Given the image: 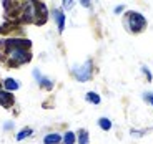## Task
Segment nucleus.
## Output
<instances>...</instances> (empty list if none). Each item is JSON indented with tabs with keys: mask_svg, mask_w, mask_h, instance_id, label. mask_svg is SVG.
<instances>
[{
	"mask_svg": "<svg viewBox=\"0 0 153 144\" xmlns=\"http://www.w3.org/2000/svg\"><path fill=\"white\" fill-rule=\"evenodd\" d=\"M143 73H145V76H146V80H148V81H152V78H153V76H152V73H150V70L148 68H146V66H143Z\"/></svg>",
	"mask_w": 153,
	"mask_h": 144,
	"instance_id": "nucleus-15",
	"label": "nucleus"
},
{
	"mask_svg": "<svg viewBox=\"0 0 153 144\" xmlns=\"http://www.w3.org/2000/svg\"><path fill=\"white\" fill-rule=\"evenodd\" d=\"M87 101H90V103H93V104H100V96L97 95L95 91H88L87 93Z\"/></svg>",
	"mask_w": 153,
	"mask_h": 144,
	"instance_id": "nucleus-9",
	"label": "nucleus"
},
{
	"mask_svg": "<svg viewBox=\"0 0 153 144\" xmlns=\"http://www.w3.org/2000/svg\"><path fill=\"white\" fill-rule=\"evenodd\" d=\"M80 4L83 5V7H87V8L90 7V2H88V0H83V2H80Z\"/></svg>",
	"mask_w": 153,
	"mask_h": 144,
	"instance_id": "nucleus-20",
	"label": "nucleus"
},
{
	"mask_svg": "<svg viewBox=\"0 0 153 144\" xmlns=\"http://www.w3.org/2000/svg\"><path fill=\"white\" fill-rule=\"evenodd\" d=\"M73 76H75L78 81L90 80V76H92V61L88 60V61H85L83 65H80V66H75V68H73Z\"/></svg>",
	"mask_w": 153,
	"mask_h": 144,
	"instance_id": "nucleus-2",
	"label": "nucleus"
},
{
	"mask_svg": "<svg viewBox=\"0 0 153 144\" xmlns=\"http://www.w3.org/2000/svg\"><path fill=\"white\" fill-rule=\"evenodd\" d=\"M75 141H76L75 133H72V131L65 133V136H63V143H65V144H75Z\"/></svg>",
	"mask_w": 153,
	"mask_h": 144,
	"instance_id": "nucleus-12",
	"label": "nucleus"
},
{
	"mask_svg": "<svg viewBox=\"0 0 153 144\" xmlns=\"http://www.w3.org/2000/svg\"><path fill=\"white\" fill-rule=\"evenodd\" d=\"M8 58H10L13 63H25V61L30 60V53H28L25 48H15V46H12L8 50Z\"/></svg>",
	"mask_w": 153,
	"mask_h": 144,
	"instance_id": "nucleus-3",
	"label": "nucleus"
},
{
	"mask_svg": "<svg viewBox=\"0 0 153 144\" xmlns=\"http://www.w3.org/2000/svg\"><path fill=\"white\" fill-rule=\"evenodd\" d=\"M98 126L103 131H108V129H111V121L108 119V118H100L98 119Z\"/></svg>",
	"mask_w": 153,
	"mask_h": 144,
	"instance_id": "nucleus-10",
	"label": "nucleus"
},
{
	"mask_svg": "<svg viewBox=\"0 0 153 144\" xmlns=\"http://www.w3.org/2000/svg\"><path fill=\"white\" fill-rule=\"evenodd\" d=\"M25 18L27 20H33L35 15H37V4H32V2H28L27 5H25Z\"/></svg>",
	"mask_w": 153,
	"mask_h": 144,
	"instance_id": "nucleus-6",
	"label": "nucleus"
},
{
	"mask_svg": "<svg viewBox=\"0 0 153 144\" xmlns=\"http://www.w3.org/2000/svg\"><path fill=\"white\" fill-rule=\"evenodd\" d=\"M53 18L57 22L58 32H63V28H65V13H63L62 8H55L53 10Z\"/></svg>",
	"mask_w": 153,
	"mask_h": 144,
	"instance_id": "nucleus-4",
	"label": "nucleus"
},
{
	"mask_svg": "<svg viewBox=\"0 0 153 144\" xmlns=\"http://www.w3.org/2000/svg\"><path fill=\"white\" fill-rule=\"evenodd\" d=\"M72 7H73V2H70V0L63 2V8H72Z\"/></svg>",
	"mask_w": 153,
	"mask_h": 144,
	"instance_id": "nucleus-18",
	"label": "nucleus"
},
{
	"mask_svg": "<svg viewBox=\"0 0 153 144\" xmlns=\"http://www.w3.org/2000/svg\"><path fill=\"white\" fill-rule=\"evenodd\" d=\"M123 10H125V7H123V5H118V7H115V13H122Z\"/></svg>",
	"mask_w": 153,
	"mask_h": 144,
	"instance_id": "nucleus-19",
	"label": "nucleus"
},
{
	"mask_svg": "<svg viewBox=\"0 0 153 144\" xmlns=\"http://www.w3.org/2000/svg\"><path fill=\"white\" fill-rule=\"evenodd\" d=\"M62 141V136L58 133H50L43 137V143L45 144H58Z\"/></svg>",
	"mask_w": 153,
	"mask_h": 144,
	"instance_id": "nucleus-8",
	"label": "nucleus"
},
{
	"mask_svg": "<svg viewBox=\"0 0 153 144\" xmlns=\"http://www.w3.org/2000/svg\"><path fill=\"white\" fill-rule=\"evenodd\" d=\"M145 25H146L145 17L142 13H138V12H130L125 18V27L130 32H140L145 28Z\"/></svg>",
	"mask_w": 153,
	"mask_h": 144,
	"instance_id": "nucleus-1",
	"label": "nucleus"
},
{
	"mask_svg": "<svg viewBox=\"0 0 153 144\" xmlns=\"http://www.w3.org/2000/svg\"><path fill=\"white\" fill-rule=\"evenodd\" d=\"M12 103H13V95L8 93V91H0V104L5 108L12 106Z\"/></svg>",
	"mask_w": 153,
	"mask_h": 144,
	"instance_id": "nucleus-5",
	"label": "nucleus"
},
{
	"mask_svg": "<svg viewBox=\"0 0 153 144\" xmlns=\"http://www.w3.org/2000/svg\"><path fill=\"white\" fill-rule=\"evenodd\" d=\"M4 86H5V90L10 93V91L19 90V88H20V83H19L17 80H13V78H7V80L4 81Z\"/></svg>",
	"mask_w": 153,
	"mask_h": 144,
	"instance_id": "nucleus-7",
	"label": "nucleus"
},
{
	"mask_svg": "<svg viewBox=\"0 0 153 144\" xmlns=\"http://www.w3.org/2000/svg\"><path fill=\"white\" fill-rule=\"evenodd\" d=\"M4 128H5V129H12V128H13V123H7Z\"/></svg>",
	"mask_w": 153,
	"mask_h": 144,
	"instance_id": "nucleus-21",
	"label": "nucleus"
},
{
	"mask_svg": "<svg viewBox=\"0 0 153 144\" xmlns=\"http://www.w3.org/2000/svg\"><path fill=\"white\" fill-rule=\"evenodd\" d=\"M38 84H40V86H45L47 90H50V88L53 86V83H52L47 76H42V78H40V81H38Z\"/></svg>",
	"mask_w": 153,
	"mask_h": 144,
	"instance_id": "nucleus-14",
	"label": "nucleus"
},
{
	"mask_svg": "<svg viewBox=\"0 0 153 144\" xmlns=\"http://www.w3.org/2000/svg\"><path fill=\"white\" fill-rule=\"evenodd\" d=\"M145 99L150 101V104H152V108H153V93H145Z\"/></svg>",
	"mask_w": 153,
	"mask_h": 144,
	"instance_id": "nucleus-16",
	"label": "nucleus"
},
{
	"mask_svg": "<svg viewBox=\"0 0 153 144\" xmlns=\"http://www.w3.org/2000/svg\"><path fill=\"white\" fill-rule=\"evenodd\" d=\"M78 144H90V139H88V131L82 129L78 133Z\"/></svg>",
	"mask_w": 153,
	"mask_h": 144,
	"instance_id": "nucleus-11",
	"label": "nucleus"
},
{
	"mask_svg": "<svg viewBox=\"0 0 153 144\" xmlns=\"http://www.w3.org/2000/svg\"><path fill=\"white\" fill-rule=\"evenodd\" d=\"M33 76H35V80L40 81V78H42V73L38 71V70H33Z\"/></svg>",
	"mask_w": 153,
	"mask_h": 144,
	"instance_id": "nucleus-17",
	"label": "nucleus"
},
{
	"mask_svg": "<svg viewBox=\"0 0 153 144\" xmlns=\"http://www.w3.org/2000/svg\"><path fill=\"white\" fill-rule=\"evenodd\" d=\"M32 134V129L30 128H25V129H22L19 134H17V141H22V139H25L27 136H30Z\"/></svg>",
	"mask_w": 153,
	"mask_h": 144,
	"instance_id": "nucleus-13",
	"label": "nucleus"
}]
</instances>
